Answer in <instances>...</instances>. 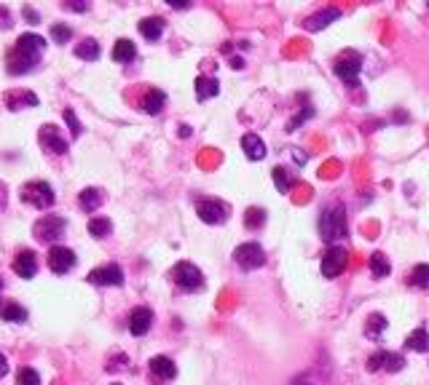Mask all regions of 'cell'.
I'll return each mask as SVG.
<instances>
[{
  "label": "cell",
  "instance_id": "obj_1",
  "mask_svg": "<svg viewBox=\"0 0 429 385\" xmlns=\"http://www.w3.org/2000/svg\"><path fill=\"white\" fill-rule=\"evenodd\" d=\"M43 48H46V41H43L41 35H35V32L22 35V38L14 43L11 54H8V72H11V75L30 72L32 65L38 62V56L43 54Z\"/></svg>",
  "mask_w": 429,
  "mask_h": 385
},
{
  "label": "cell",
  "instance_id": "obj_2",
  "mask_svg": "<svg viewBox=\"0 0 429 385\" xmlns=\"http://www.w3.org/2000/svg\"><path fill=\"white\" fill-rule=\"evenodd\" d=\"M320 233H322V239L333 243V241H344L349 236V225H346V209L341 206V204H335V206H330L322 212L320 217Z\"/></svg>",
  "mask_w": 429,
  "mask_h": 385
},
{
  "label": "cell",
  "instance_id": "obj_3",
  "mask_svg": "<svg viewBox=\"0 0 429 385\" xmlns=\"http://www.w3.org/2000/svg\"><path fill=\"white\" fill-rule=\"evenodd\" d=\"M19 195H22L25 204L35 206V209H41V212H43V209H51L54 201H56L54 188H51L49 182H43V179H32V182H27Z\"/></svg>",
  "mask_w": 429,
  "mask_h": 385
},
{
  "label": "cell",
  "instance_id": "obj_4",
  "mask_svg": "<svg viewBox=\"0 0 429 385\" xmlns=\"http://www.w3.org/2000/svg\"><path fill=\"white\" fill-rule=\"evenodd\" d=\"M67 230V222L65 217H56V214H43L35 225H32V233L38 241H46V243H54L65 236Z\"/></svg>",
  "mask_w": 429,
  "mask_h": 385
},
{
  "label": "cell",
  "instance_id": "obj_5",
  "mask_svg": "<svg viewBox=\"0 0 429 385\" xmlns=\"http://www.w3.org/2000/svg\"><path fill=\"white\" fill-rule=\"evenodd\" d=\"M233 260H236V265H239L242 270H258V267H263V265H266V252H263V246H260V243L250 241V243L236 246Z\"/></svg>",
  "mask_w": 429,
  "mask_h": 385
},
{
  "label": "cell",
  "instance_id": "obj_6",
  "mask_svg": "<svg viewBox=\"0 0 429 385\" xmlns=\"http://www.w3.org/2000/svg\"><path fill=\"white\" fill-rule=\"evenodd\" d=\"M172 278H175V284L182 289V292H196V289L204 287L202 270L193 263H177L175 270H172Z\"/></svg>",
  "mask_w": 429,
  "mask_h": 385
},
{
  "label": "cell",
  "instance_id": "obj_7",
  "mask_svg": "<svg viewBox=\"0 0 429 385\" xmlns=\"http://www.w3.org/2000/svg\"><path fill=\"white\" fill-rule=\"evenodd\" d=\"M228 204H223L220 198H202L199 204H196V214L202 222L207 225H220V222H226L228 219Z\"/></svg>",
  "mask_w": 429,
  "mask_h": 385
},
{
  "label": "cell",
  "instance_id": "obj_8",
  "mask_svg": "<svg viewBox=\"0 0 429 385\" xmlns=\"http://www.w3.org/2000/svg\"><path fill=\"white\" fill-rule=\"evenodd\" d=\"M46 263L49 267L56 273V276H65L67 270H73V265H76V252L73 249H67V246H51L49 249V257H46Z\"/></svg>",
  "mask_w": 429,
  "mask_h": 385
},
{
  "label": "cell",
  "instance_id": "obj_9",
  "mask_svg": "<svg viewBox=\"0 0 429 385\" xmlns=\"http://www.w3.org/2000/svg\"><path fill=\"white\" fill-rule=\"evenodd\" d=\"M38 142L43 144V150H49V153H54V155H65V153H67V140L62 137V131H59L54 123L41 126V131H38Z\"/></svg>",
  "mask_w": 429,
  "mask_h": 385
},
{
  "label": "cell",
  "instance_id": "obj_10",
  "mask_svg": "<svg viewBox=\"0 0 429 385\" xmlns=\"http://www.w3.org/2000/svg\"><path fill=\"white\" fill-rule=\"evenodd\" d=\"M89 284L94 287H121L124 284V270L118 265H102L89 273Z\"/></svg>",
  "mask_w": 429,
  "mask_h": 385
},
{
  "label": "cell",
  "instance_id": "obj_11",
  "mask_svg": "<svg viewBox=\"0 0 429 385\" xmlns=\"http://www.w3.org/2000/svg\"><path fill=\"white\" fill-rule=\"evenodd\" d=\"M344 270H346V249H341V246L328 249L325 257H322V276L325 278H335Z\"/></svg>",
  "mask_w": 429,
  "mask_h": 385
},
{
  "label": "cell",
  "instance_id": "obj_12",
  "mask_svg": "<svg viewBox=\"0 0 429 385\" xmlns=\"http://www.w3.org/2000/svg\"><path fill=\"white\" fill-rule=\"evenodd\" d=\"M405 366V359L400 353H389V351H379L368 359V369L376 372V369H386V372H400Z\"/></svg>",
  "mask_w": 429,
  "mask_h": 385
},
{
  "label": "cell",
  "instance_id": "obj_13",
  "mask_svg": "<svg viewBox=\"0 0 429 385\" xmlns=\"http://www.w3.org/2000/svg\"><path fill=\"white\" fill-rule=\"evenodd\" d=\"M362 70V59H359V54H344L338 62H335V75L338 78H344L346 83H357V75Z\"/></svg>",
  "mask_w": 429,
  "mask_h": 385
},
{
  "label": "cell",
  "instance_id": "obj_14",
  "mask_svg": "<svg viewBox=\"0 0 429 385\" xmlns=\"http://www.w3.org/2000/svg\"><path fill=\"white\" fill-rule=\"evenodd\" d=\"M153 324V311L151 308H134L132 316H129V332L134 337H143L151 332Z\"/></svg>",
  "mask_w": 429,
  "mask_h": 385
},
{
  "label": "cell",
  "instance_id": "obj_15",
  "mask_svg": "<svg viewBox=\"0 0 429 385\" xmlns=\"http://www.w3.org/2000/svg\"><path fill=\"white\" fill-rule=\"evenodd\" d=\"M14 273H17L19 278H32V276L38 273V260H35V254H32L30 249L17 254V260H14Z\"/></svg>",
  "mask_w": 429,
  "mask_h": 385
},
{
  "label": "cell",
  "instance_id": "obj_16",
  "mask_svg": "<svg viewBox=\"0 0 429 385\" xmlns=\"http://www.w3.org/2000/svg\"><path fill=\"white\" fill-rule=\"evenodd\" d=\"M335 19H341V11H338V8H322L320 14L308 16L303 27H306L308 32H320V30H325V27H328L330 22H335Z\"/></svg>",
  "mask_w": 429,
  "mask_h": 385
},
{
  "label": "cell",
  "instance_id": "obj_17",
  "mask_svg": "<svg viewBox=\"0 0 429 385\" xmlns=\"http://www.w3.org/2000/svg\"><path fill=\"white\" fill-rule=\"evenodd\" d=\"M242 150H244V155L250 161H263L266 158V144L258 134H244L242 137Z\"/></svg>",
  "mask_w": 429,
  "mask_h": 385
},
{
  "label": "cell",
  "instance_id": "obj_18",
  "mask_svg": "<svg viewBox=\"0 0 429 385\" xmlns=\"http://www.w3.org/2000/svg\"><path fill=\"white\" fill-rule=\"evenodd\" d=\"M151 372L158 380H172V377H177V366L172 364V359H167V356H153Z\"/></svg>",
  "mask_w": 429,
  "mask_h": 385
},
{
  "label": "cell",
  "instance_id": "obj_19",
  "mask_svg": "<svg viewBox=\"0 0 429 385\" xmlns=\"http://www.w3.org/2000/svg\"><path fill=\"white\" fill-rule=\"evenodd\" d=\"M164 104H167V94L158 91V89H151L148 94L143 96V110H145L148 116H158V113L164 110Z\"/></svg>",
  "mask_w": 429,
  "mask_h": 385
},
{
  "label": "cell",
  "instance_id": "obj_20",
  "mask_svg": "<svg viewBox=\"0 0 429 385\" xmlns=\"http://www.w3.org/2000/svg\"><path fill=\"white\" fill-rule=\"evenodd\" d=\"M140 35H143L145 41H158V38L164 35V19H158V16L143 19V22H140Z\"/></svg>",
  "mask_w": 429,
  "mask_h": 385
},
{
  "label": "cell",
  "instance_id": "obj_21",
  "mask_svg": "<svg viewBox=\"0 0 429 385\" xmlns=\"http://www.w3.org/2000/svg\"><path fill=\"white\" fill-rule=\"evenodd\" d=\"M78 204H81L83 212H97L102 206V192L97 188H86V190H81V195H78Z\"/></svg>",
  "mask_w": 429,
  "mask_h": 385
},
{
  "label": "cell",
  "instance_id": "obj_22",
  "mask_svg": "<svg viewBox=\"0 0 429 385\" xmlns=\"http://www.w3.org/2000/svg\"><path fill=\"white\" fill-rule=\"evenodd\" d=\"M405 348H408V351H416V353H427V351H429V335H427V329L421 327V329L410 332V335H408V340H405Z\"/></svg>",
  "mask_w": 429,
  "mask_h": 385
},
{
  "label": "cell",
  "instance_id": "obj_23",
  "mask_svg": "<svg viewBox=\"0 0 429 385\" xmlns=\"http://www.w3.org/2000/svg\"><path fill=\"white\" fill-rule=\"evenodd\" d=\"M76 56L78 59H86V62H97L100 59V43L94 38H86L76 46Z\"/></svg>",
  "mask_w": 429,
  "mask_h": 385
},
{
  "label": "cell",
  "instance_id": "obj_24",
  "mask_svg": "<svg viewBox=\"0 0 429 385\" xmlns=\"http://www.w3.org/2000/svg\"><path fill=\"white\" fill-rule=\"evenodd\" d=\"M134 56H137V48H134V43L127 41V38H121V41L113 46V59H116V62H132Z\"/></svg>",
  "mask_w": 429,
  "mask_h": 385
},
{
  "label": "cell",
  "instance_id": "obj_25",
  "mask_svg": "<svg viewBox=\"0 0 429 385\" xmlns=\"http://www.w3.org/2000/svg\"><path fill=\"white\" fill-rule=\"evenodd\" d=\"M89 233L94 239H107L113 233V222L107 217H94V219H89Z\"/></svg>",
  "mask_w": 429,
  "mask_h": 385
},
{
  "label": "cell",
  "instance_id": "obj_26",
  "mask_svg": "<svg viewBox=\"0 0 429 385\" xmlns=\"http://www.w3.org/2000/svg\"><path fill=\"white\" fill-rule=\"evenodd\" d=\"M220 94V86H218V78H199L196 80V96L199 99H209V96Z\"/></svg>",
  "mask_w": 429,
  "mask_h": 385
},
{
  "label": "cell",
  "instance_id": "obj_27",
  "mask_svg": "<svg viewBox=\"0 0 429 385\" xmlns=\"http://www.w3.org/2000/svg\"><path fill=\"white\" fill-rule=\"evenodd\" d=\"M384 329H386V318H384L381 313H373V316L368 318V324H365V337L379 340V337L384 335Z\"/></svg>",
  "mask_w": 429,
  "mask_h": 385
},
{
  "label": "cell",
  "instance_id": "obj_28",
  "mask_svg": "<svg viewBox=\"0 0 429 385\" xmlns=\"http://www.w3.org/2000/svg\"><path fill=\"white\" fill-rule=\"evenodd\" d=\"M389 260L381 254V252H376V254H370V273L376 276V278H386L389 276Z\"/></svg>",
  "mask_w": 429,
  "mask_h": 385
},
{
  "label": "cell",
  "instance_id": "obj_29",
  "mask_svg": "<svg viewBox=\"0 0 429 385\" xmlns=\"http://www.w3.org/2000/svg\"><path fill=\"white\" fill-rule=\"evenodd\" d=\"M0 316H3V321H11V324H22L27 318V311L22 308V305H6L3 311H0Z\"/></svg>",
  "mask_w": 429,
  "mask_h": 385
},
{
  "label": "cell",
  "instance_id": "obj_30",
  "mask_svg": "<svg viewBox=\"0 0 429 385\" xmlns=\"http://www.w3.org/2000/svg\"><path fill=\"white\" fill-rule=\"evenodd\" d=\"M410 287L429 289V265H419V267H413V273H410Z\"/></svg>",
  "mask_w": 429,
  "mask_h": 385
},
{
  "label": "cell",
  "instance_id": "obj_31",
  "mask_svg": "<svg viewBox=\"0 0 429 385\" xmlns=\"http://www.w3.org/2000/svg\"><path fill=\"white\" fill-rule=\"evenodd\" d=\"M263 222H266V212L263 209H247V214H244V225L247 228H253V230H258V228H263Z\"/></svg>",
  "mask_w": 429,
  "mask_h": 385
},
{
  "label": "cell",
  "instance_id": "obj_32",
  "mask_svg": "<svg viewBox=\"0 0 429 385\" xmlns=\"http://www.w3.org/2000/svg\"><path fill=\"white\" fill-rule=\"evenodd\" d=\"M17 385H41V375L32 366H22L17 375Z\"/></svg>",
  "mask_w": 429,
  "mask_h": 385
},
{
  "label": "cell",
  "instance_id": "obj_33",
  "mask_svg": "<svg viewBox=\"0 0 429 385\" xmlns=\"http://www.w3.org/2000/svg\"><path fill=\"white\" fill-rule=\"evenodd\" d=\"M271 174H274V182H277V188L282 192L290 190V185L295 182V177H290V174H287V168H282V166H277L274 171H271Z\"/></svg>",
  "mask_w": 429,
  "mask_h": 385
},
{
  "label": "cell",
  "instance_id": "obj_34",
  "mask_svg": "<svg viewBox=\"0 0 429 385\" xmlns=\"http://www.w3.org/2000/svg\"><path fill=\"white\" fill-rule=\"evenodd\" d=\"M51 38H54L56 43H67V41L73 38V30H70L67 24H54V27H51Z\"/></svg>",
  "mask_w": 429,
  "mask_h": 385
},
{
  "label": "cell",
  "instance_id": "obj_35",
  "mask_svg": "<svg viewBox=\"0 0 429 385\" xmlns=\"http://www.w3.org/2000/svg\"><path fill=\"white\" fill-rule=\"evenodd\" d=\"M30 104V107H35V104H38V96L35 94H22L19 96V99H17V96L11 94L8 96V107H11V110H19V104Z\"/></svg>",
  "mask_w": 429,
  "mask_h": 385
},
{
  "label": "cell",
  "instance_id": "obj_36",
  "mask_svg": "<svg viewBox=\"0 0 429 385\" xmlns=\"http://www.w3.org/2000/svg\"><path fill=\"white\" fill-rule=\"evenodd\" d=\"M65 120L70 123V131H73V137H81V123H78L76 113L73 110H65Z\"/></svg>",
  "mask_w": 429,
  "mask_h": 385
},
{
  "label": "cell",
  "instance_id": "obj_37",
  "mask_svg": "<svg viewBox=\"0 0 429 385\" xmlns=\"http://www.w3.org/2000/svg\"><path fill=\"white\" fill-rule=\"evenodd\" d=\"M308 116H311V107H306V110H303L301 116H295V118L290 120V126H287V131H295V129H298V126H301L303 120L308 118Z\"/></svg>",
  "mask_w": 429,
  "mask_h": 385
},
{
  "label": "cell",
  "instance_id": "obj_38",
  "mask_svg": "<svg viewBox=\"0 0 429 385\" xmlns=\"http://www.w3.org/2000/svg\"><path fill=\"white\" fill-rule=\"evenodd\" d=\"M6 372H8V359L0 353V377H6Z\"/></svg>",
  "mask_w": 429,
  "mask_h": 385
},
{
  "label": "cell",
  "instance_id": "obj_39",
  "mask_svg": "<svg viewBox=\"0 0 429 385\" xmlns=\"http://www.w3.org/2000/svg\"><path fill=\"white\" fill-rule=\"evenodd\" d=\"M293 150H295V161H298V164H306V155L301 153V147H293Z\"/></svg>",
  "mask_w": 429,
  "mask_h": 385
},
{
  "label": "cell",
  "instance_id": "obj_40",
  "mask_svg": "<svg viewBox=\"0 0 429 385\" xmlns=\"http://www.w3.org/2000/svg\"><path fill=\"white\" fill-rule=\"evenodd\" d=\"M67 8H76V11H86V8H89V6H83V3H70V6H67Z\"/></svg>",
  "mask_w": 429,
  "mask_h": 385
},
{
  "label": "cell",
  "instance_id": "obj_41",
  "mask_svg": "<svg viewBox=\"0 0 429 385\" xmlns=\"http://www.w3.org/2000/svg\"><path fill=\"white\" fill-rule=\"evenodd\" d=\"M298 385H311V383H298Z\"/></svg>",
  "mask_w": 429,
  "mask_h": 385
}]
</instances>
